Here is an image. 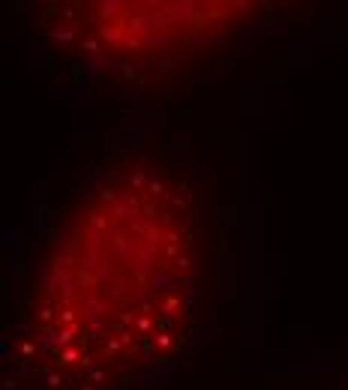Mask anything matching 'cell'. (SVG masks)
<instances>
[{
    "label": "cell",
    "mask_w": 348,
    "mask_h": 390,
    "mask_svg": "<svg viewBox=\"0 0 348 390\" xmlns=\"http://www.w3.org/2000/svg\"><path fill=\"white\" fill-rule=\"evenodd\" d=\"M195 285L189 183L141 153L90 165L33 243L6 390H156L192 345Z\"/></svg>",
    "instance_id": "obj_1"
},
{
    "label": "cell",
    "mask_w": 348,
    "mask_h": 390,
    "mask_svg": "<svg viewBox=\"0 0 348 390\" xmlns=\"http://www.w3.org/2000/svg\"><path fill=\"white\" fill-rule=\"evenodd\" d=\"M297 0H18L36 33L93 75L159 81L279 24Z\"/></svg>",
    "instance_id": "obj_2"
}]
</instances>
